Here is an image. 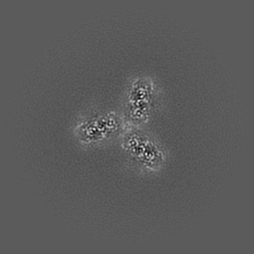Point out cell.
Returning <instances> with one entry per match:
<instances>
[{
	"mask_svg": "<svg viewBox=\"0 0 254 254\" xmlns=\"http://www.w3.org/2000/svg\"><path fill=\"white\" fill-rule=\"evenodd\" d=\"M156 87L153 80L139 77L127 88L125 98V122L138 127L147 122L156 99Z\"/></svg>",
	"mask_w": 254,
	"mask_h": 254,
	"instance_id": "3",
	"label": "cell"
},
{
	"mask_svg": "<svg viewBox=\"0 0 254 254\" xmlns=\"http://www.w3.org/2000/svg\"><path fill=\"white\" fill-rule=\"evenodd\" d=\"M122 148L128 159L147 172L159 171L165 162L166 155L163 147L154 139L134 127L123 133Z\"/></svg>",
	"mask_w": 254,
	"mask_h": 254,
	"instance_id": "2",
	"label": "cell"
},
{
	"mask_svg": "<svg viewBox=\"0 0 254 254\" xmlns=\"http://www.w3.org/2000/svg\"><path fill=\"white\" fill-rule=\"evenodd\" d=\"M123 116L113 111H93L75 125V137L81 145L93 147L110 141L127 130Z\"/></svg>",
	"mask_w": 254,
	"mask_h": 254,
	"instance_id": "1",
	"label": "cell"
}]
</instances>
